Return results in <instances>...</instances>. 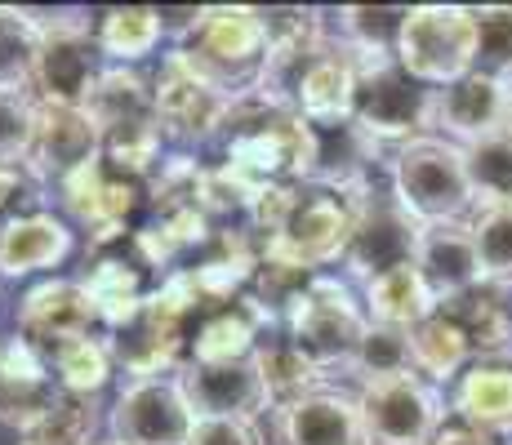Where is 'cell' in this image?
<instances>
[{"instance_id": "cell-1", "label": "cell", "mask_w": 512, "mask_h": 445, "mask_svg": "<svg viewBox=\"0 0 512 445\" xmlns=\"http://www.w3.org/2000/svg\"><path fill=\"white\" fill-rule=\"evenodd\" d=\"M392 196L419 227L472 219V178L464 147L446 143L437 134H423L415 143L397 147L392 156Z\"/></svg>"}, {"instance_id": "cell-2", "label": "cell", "mask_w": 512, "mask_h": 445, "mask_svg": "<svg viewBox=\"0 0 512 445\" xmlns=\"http://www.w3.org/2000/svg\"><path fill=\"white\" fill-rule=\"evenodd\" d=\"M179 49L187 54V63L205 81L219 85L223 94H232V98L254 94L263 63H268V23H263V9H245V5L205 9L201 27Z\"/></svg>"}, {"instance_id": "cell-3", "label": "cell", "mask_w": 512, "mask_h": 445, "mask_svg": "<svg viewBox=\"0 0 512 445\" xmlns=\"http://www.w3.org/2000/svg\"><path fill=\"white\" fill-rule=\"evenodd\" d=\"M27 18L41 32L32 98L36 103L85 107L94 81L103 76V63H98L103 54H98L90 14L85 9H27Z\"/></svg>"}, {"instance_id": "cell-4", "label": "cell", "mask_w": 512, "mask_h": 445, "mask_svg": "<svg viewBox=\"0 0 512 445\" xmlns=\"http://www.w3.org/2000/svg\"><path fill=\"white\" fill-rule=\"evenodd\" d=\"M285 325H290L294 348H303L321 370H330V365H348L357 356L361 339L370 330V316L357 308V299H352V290L343 281L312 276L285 303Z\"/></svg>"}, {"instance_id": "cell-5", "label": "cell", "mask_w": 512, "mask_h": 445, "mask_svg": "<svg viewBox=\"0 0 512 445\" xmlns=\"http://www.w3.org/2000/svg\"><path fill=\"white\" fill-rule=\"evenodd\" d=\"M397 63L428 89L464 81L477 63V27L464 5H415L401 27Z\"/></svg>"}, {"instance_id": "cell-6", "label": "cell", "mask_w": 512, "mask_h": 445, "mask_svg": "<svg viewBox=\"0 0 512 445\" xmlns=\"http://www.w3.org/2000/svg\"><path fill=\"white\" fill-rule=\"evenodd\" d=\"M432 89L419 85L397 58H357L352 121L383 147H406L428 134Z\"/></svg>"}, {"instance_id": "cell-7", "label": "cell", "mask_w": 512, "mask_h": 445, "mask_svg": "<svg viewBox=\"0 0 512 445\" xmlns=\"http://www.w3.org/2000/svg\"><path fill=\"white\" fill-rule=\"evenodd\" d=\"M366 445H432L446 428V397L423 374H388L357 392Z\"/></svg>"}, {"instance_id": "cell-8", "label": "cell", "mask_w": 512, "mask_h": 445, "mask_svg": "<svg viewBox=\"0 0 512 445\" xmlns=\"http://www.w3.org/2000/svg\"><path fill=\"white\" fill-rule=\"evenodd\" d=\"M352 223H357V205H352V196H339V192L299 196L294 210H290V219L281 223V232L268 236L263 259H277L285 267H299V272L326 267V263L348 254Z\"/></svg>"}, {"instance_id": "cell-9", "label": "cell", "mask_w": 512, "mask_h": 445, "mask_svg": "<svg viewBox=\"0 0 512 445\" xmlns=\"http://www.w3.org/2000/svg\"><path fill=\"white\" fill-rule=\"evenodd\" d=\"M152 103H156V125L165 138L174 143H205L210 134H223L228 121L232 94H223L214 81H205L192 63H187L183 49L165 54L161 72L152 81Z\"/></svg>"}, {"instance_id": "cell-10", "label": "cell", "mask_w": 512, "mask_h": 445, "mask_svg": "<svg viewBox=\"0 0 512 445\" xmlns=\"http://www.w3.org/2000/svg\"><path fill=\"white\" fill-rule=\"evenodd\" d=\"M196 414L187 405L179 379H134L121 388L107 414V432L116 445H187Z\"/></svg>"}, {"instance_id": "cell-11", "label": "cell", "mask_w": 512, "mask_h": 445, "mask_svg": "<svg viewBox=\"0 0 512 445\" xmlns=\"http://www.w3.org/2000/svg\"><path fill=\"white\" fill-rule=\"evenodd\" d=\"M504 130H512V85L468 72L464 81L432 89L428 134L446 138L455 147H477Z\"/></svg>"}, {"instance_id": "cell-12", "label": "cell", "mask_w": 512, "mask_h": 445, "mask_svg": "<svg viewBox=\"0 0 512 445\" xmlns=\"http://www.w3.org/2000/svg\"><path fill=\"white\" fill-rule=\"evenodd\" d=\"M174 379H179L196 419L254 423V414H263L272 405L259 356H245V361H183Z\"/></svg>"}, {"instance_id": "cell-13", "label": "cell", "mask_w": 512, "mask_h": 445, "mask_svg": "<svg viewBox=\"0 0 512 445\" xmlns=\"http://www.w3.org/2000/svg\"><path fill=\"white\" fill-rule=\"evenodd\" d=\"M357 205V223H352V241H348V272L357 276H379L388 267H401V263H415V236H419V223L410 219L406 210L397 205V196H379V192H357L352 196Z\"/></svg>"}, {"instance_id": "cell-14", "label": "cell", "mask_w": 512, "mask_h": 445, "mask_svg": "<svg viewBox=\"0 0 512 445\" xmlns=\"http://www.w3.org/2000/svg\"><path fill=\"white\" fill-rule=\"evenodd\" d=\"M98 156H103V134H98L94 116L85 107L36 103V134L23 165L41 183H63L67 174H76Z\"/></svg>"}, {"instance_id": "cell-15", "label": "cell", "mask_w": 512, "mask_h": 445, "mask_svg": "<svg viewBox=\"0 0 512 445\" xmlns=\"http://www.w3.org/2000/svg\"><path fill=\"white\" fill-rule=\"evenodd\" d=\"M415 267L428 281V290L437 294V303L464 299V294L481 290L486 276H481V259H477V236L472 223H428L415 236Z\"/></svg>"}, {"instance_id": "cell-16", "label": "cell", "mask_w": 512, "mask_h": 445, "mask_svg": "<svg viewBox=\"0 0 512 445\" xmlns=\"http://www.w3.org/2000/svg\"><path fill=\"white\" fill-rule=\"evenodd\" d=\"M281 445H366L361 405L343 388H317L277 405Z\"/></svg>"}, {"instance_id": "cell-17", "label": "cell", "mask_w": 512, "mask_h": 445, "mask_svg": "<svg viewBox=\"0 0 512 445\" xmlns=\"http://www.w3.org/2000/svg\"><path fill=\"white\" fill-rule=\"evenodd\" d=\"M94 321L98 303L85 290V281H41L18 303V339H27L41 352H54L58 343L90 334Z\"/></svg>"}, {"instance_id": "cell-18", "label": "cell", "mask_w": 512, "mask_h": 445, "mask_svg": "<svg viewBox=\"0 0 512 445\" xmlns=\"http://www.w3.org/2000/svg\"><path fill=\"white\" fill-rule=\"evenodd\" d=\"M383 143L361 130L357 121H334V125H312V170L308 183H317L321 192L357 196L370 187V170L379 161Z\"/></svg>"}, {"instance_id": "cell-19", "label": "cell", "mask_w": 512, "mask_h": 445, "mask_svg": "<svg viewBox=\"0 0 512 445\" xmlns=\"http://www.w3.org/2000/svg\"><path fill=\"white\" fill-rule=\"evenodd\" d=\"M58 397L54 370H49L45 352L32 348L27 339H9L0 352V423L27 432Z\"/></svg>"}, {"instance_id": "cell-20", "label": "cell", "mask_w": 512, "mask_h": 445, "mask_svg": "<svg viewBox=\"0 0 512 445\" xmlns=\"http://www.w3.org/2000/svg\"><path fill=\"white\" fill-rule=\"evenodd\" d=\"M72 227L45 210L9 214L0 223V276H32L49 272L72 254Z\"/></svg>"}, {"instance_id": "cell-21", "label": "cell", "mask_w": 512, "mask_h": 445, "mask_svg": "<svg viewBox=\"0 0 512 445\" xmlns=\"http://www.w3.org/2000/svg\"><path fill=\"white\" fill-rule=\"evenodd\" d=\"M85 112L94 116L103 138L152 130L156 125L152 85H147L139 72H130V67H103V76H98L90 98H85ZM156 130H161V125H156Z\"/></svg>"}, {"instance_id": "cell-22", "label": "cell", "mask_w": 512, "mask_h": 445, "mask_svg": "<svg viewBox=\"0 0 512 445\" xmlns=\"http://www.w3.org/2000/svg\"><path fill=\"white\" fill-rule=\"evenodd\" d=\"M437 294L428 290V281L419 276L415 263L388 267V272L366 281V316L374 325H397V330H415L419 321H428L437 312Z\"/></svg>"}, {"instance_id": "cell-23", "label": "cell", "mask_w": 512, "mask_h": 445, "mask_svg": "<svg viewBox=\"0 0 512 445\" xmlns=\"http://www.w3.org/2000/svg\"><path fill=\"white\" fill-rule=\"evenodd\" d=\"M455 410L468 428L486 432V437L512 432V365H468L455 383Z\"/></svg>"}, {"instance_id": "cell-24", "label": "cell", "mask_w": 512, "mask_h": 445, "mask_svg": "<svg viewBox=\"0 0 512 445\" xmlns=\"http://www.w3.org/2000/svg\"><path fill=\"white\" fill-rule=\"evenodd\" d=\"M272 321L268 303L259 299H241V308H228L196 330L192 356L187 361H245L259 352V325Z\"/></svg>"}, {"instance_id": "cell-25", "label": "cell", "mask_w": 512, "mask_h": 445, "mask_svg": "<svg viewBox=\"0 0 512 445\" xmlns=\"http://www.w3.org/2000/svg\"><path fill=\"white\" fill-rule=\"evenodd\" d=\"M468 361H472V348H468L464 330L441 308L410 330V365H415V374H423L428 383H450V379L459 383Z\"/></svg>"}, {"instance_id": "cell-26", "label": "cell", "mask_w": 512, "mask_h": 445, "mask_svg": "<svg viewBox=\"0 0 512 445\" xmlns=\"http://www.w3.org/2000/svg\"><path fill=\"white\" fill-rule=\"evenodd\" d=\"M161 14L156 9H143V5H130V9H103L94 23V41H98V54L107 58L112 67H125V63H139L147 58L156 45H161Z\"/></svg>"}, {"instance_id": "cell-27", "label": "cell", "mask_w": 512, "mask_h": 445, "mask_svg": "<svg viewBox=\"0 0 512 445\" xmlns=\"http://www.w3.org/2000/svg\"><path fill=\"white\" fill-rule=\"evenodd\" d=\"M49 370H54L58 392H72V397H94V392L107 388L112 379V343L94 339V334H81V339L58 343L54 352H45Z\"/></svg>"}, {"instance_id": "cell-28", "label": "cell", "mask_w": 512, "mask_h": 445, "mask_svg": "<svg viewBox=\"0 0 512 445\" xmlns=\"http://www.w3.org/2000/svg\"><path fill=\"white\" fill-rule=\"evenodd\" d=\"M406 14L410 9L392 5H348L334 14V23H339V41L357 58H397Z\"/></svg>"}, {"instance_id": "cell-29", "label": "cell", "mask_w": 512, "mask_h": 445, "mask_svg": "<svg viewBox=\"0 0 512 445\" xmlns=\"http://www.w3.org/2000/svg\"><path fill=\"white\" fill-rule=\"evenodd\" d=\"M85 290H90L98 303V321H107L112 330H130L147 308V299L139 290V267H130L121 259L94 263L90 276H85Z\"/></svg>"}, {"instance_id": "cell-30", "label": "cell", "mask_w": 512, "mask_h": 445, "mask_svg": "<svg viewBox=\"0 0 512 445\" xmlns=\"http://www.w3.org/2000/svg\"><path fill=\"white\" fill-rule=\"evenodd\" d=\"M36 58H41V32L27 9L0 5V89L5 94H32Z\"/></svg>"}, {"instance_id": "cell-31", "label": "cell", "mask_w": 512, "mask_h": 445, "mask_svg": "<svg viewBox=\"0 0 512 445\" xmlns=\"http://www.w3.org/2000/svg\"><path fill=\"white\" fill-rule=\"evenodd\" d=\"M441 312H446L450 321H455L459 330H464V339H468L472 356L508 348V339H512V321H508V308H504V303H499L495 294H490V285H481V290L464 294V299L441 303Z\"/></svg>"}, {"instance_id": "cell-32", "label": "cell", "mask_w": 512, "mask_h": 445, "mask_svg": "<svg viewBox=\"0 0 512 445\" xmlns=\"http://www.w3.org/2000/svg\"><path fill=\"white\" fill-rule=\"evenodd\" d=\"M464 156H468V178H472V201H477V210L512 205V130L486 138V143H477V147H464Z\"/></svg>"}, {"instance_id": "cell-33", "label": "cell", "mask_w": 512, "mask_h": 445, "mask_svg": "<svg viewBox=\"0 0 512 445\" xmlns=\"http://www.w3.org/2000/svg\"><path fill=\"white\" fill-rule=\"evenodd\" d=\"M254 356H259V370H263V383H268L272 405H285V401L303 397V392L326 388V370L303 348H294V343H272V348H259Z\"/></svg>"}, {"instance_id": "cell-34", "label": "cell", "mask_w": 512, "mask_h": 445, "mask_svg": "<svg viewBox=\"0 0 512 445\" xmlns=\"http://www.w3.org/2000/svg\"><path fill=\"white\" fill-rule=\"evenodd\" d=\"M94 397H72V392H58L49 401V410L32 428L23 432L27 445H94Z\"/></svg>"}, {"instance_id": "cell-35", "label": "cell", "mask_w": 512, "mask_h": 445, "mask_svg": "<svg viewBox=\"0 0 512 445\" xmlns=\"http://www.w3.org/2000/svg\"><path fill=\"white\" fill-rule=\"evenodd\" d=\"M472 236H477L481 276L490 290H512V205L472 214Z\"/></svg>"}, {"instance_id": "cell-36", "label": "cell", "mask_w": 512, "mask_h": 445, "mask_svg": "<svg viewBox=\"0 0 512 445\" xmlns=\"http://www.w3.org/2000/svg\"><path fill=\"white\" fill-rule=\"evenodd\" d=\"M472 27H477V63H472V72L490 76L499 85H512V5L472 9Z\"/></svg>"}, {"instance_id": "cell-37", "label": "cell", "mask_w": 512, "mask_h": 445, "mask_svg": "<svg viewBox=\"0 0 512 445\" xmlns=\"http://www.w3.org/2000/svg\"><path fill=\"white\" fill-rule=\"evenodd\" d=\"M348 370L357 374L361 383H374V379H388V374H406L415 370L410 365V330H397V325H374L361 339L357 356L348 361Z\"/></svg>"}, {"instance_id": "cell-38", "label": "cell", "mask_w": 512, "mask_h": 445, "mask_svg": "<svg viewBox=\"0 0 512 445\" xmlns=\"http://www.w3.org/2000/svg\"><path fill=\"white\" fill-rule=\"evenodd\" d=\"M32 134H36V98L0 89V165L27 161Z\"/></svg>"}, {"instance_id": "cell-39", "label": "cell", "mask_w": 512, "mask_h": 445, "mask_svg": "<svg viewBox=\"0 0 512 445\" xmlns=\"http://www.w3.org/2000/svg\"><path fill=\"white\" fill-rule=\"evenodd\" d=\"M187 445H263V437L245 419H196Z\"/></svg>"}, {"instance_id": "cell-40", "label": "cell", "mask_w": 512, "mask_h": 445, "mask_svg": "<svg viewBox=\"0 0 512 445\" xmlns=\"http://www.w3.org/2000/svg\"><path fill=\"white\" fill-rule=\"evenodd\" d=\"M432 445H495V437H486V432L468 428V423H446V428L437 432V441Z\"/></svg>"}, {"instance_id": "cell-41", "label": "cell", "mask_w": 512, "mask_h": 445, "mask_svg": "<svg viewBox=\"0 0 512 445\" xmlns=\"http://www.w3.org/2000/svg\"><path fill=\"white\" fill-rule=\"evenodd\" d=\"M0 352H5V343H0Z\"/></svg>"}, {"instance_id": "cell-42", "label": "cell", "mask_w": 512, "mask_h": 445, "mask_svg": "<svg viewBox=\"0 0 512 445\" xmlns=\"http://www.w3.org/2000/svg\"><path fill=\"white\" fill-rule=\"evenodd\" d=\"M107 445H116V441H107Z\"/></svg>"}, {"instance_id": "cell-43", "label": "cell", "mask_w": 512, "mask_h": 445, "mask_svg": "<svg viewBox=\"0 0 512 445\" xmlns=\"http://www.w3.org/2000/svg\"><path fill=\"white\" fill-rule=\"evenodd\" d=\"M23 445H27V441H23Z\"/></svg>"}]
</instances>
